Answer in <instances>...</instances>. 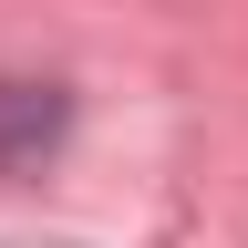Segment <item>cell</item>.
<instances>
[{
    "label": "cell",
    "instance_id": "obj_1",
    "mask_svg": "<svg viewBox=\"0 0 248 248\" xmlns=\"http://www.w3.org/2000/svg\"><path fill=\"white\" fill-rule=\"evenodd\" d=\"M62 135V93H31V83H0V166H31Z\"/></svg>",
    "mask_w": 248,
    "mask_h": 248
}]
</instances>
